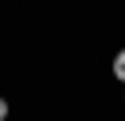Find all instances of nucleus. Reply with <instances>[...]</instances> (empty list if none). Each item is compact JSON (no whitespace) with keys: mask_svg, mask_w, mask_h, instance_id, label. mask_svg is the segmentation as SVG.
<instances>
[{"mask_svg":"<svg viewBox=\"0 0 125 121\" xmlns=\"http://www.w3.org/2000/svg\"><path fill=\"white\" fill-rule=\"evenodd\" d=\"M114 76H117V80L125 83V49H121V53L114 57Z\"/></svg>","mask_w":125,"mask_h":121,"instance_id":"nucleus-1","label":"nucleus"},{"mask_svg":"<svg viewBox=\"0 0 125 121\" xmlns=\"http://www.w3.org/2000/svg\"><path fill=\"white\" fill-rule=\"evenodd\" d=\"M8 117V102H4V98H0V121Z\"/></svg>","mask_w":125,"mask_h":121,"instance_id":"nucleus-2","label":"nucleus"}]
</instances>
